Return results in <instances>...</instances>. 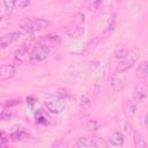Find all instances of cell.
<instances>
[{"instance_id": "cell-1", "label": "cell", "mask_w": 148, "mask_h": 148, "mask_svg": "<svg viewBox=\"0 0 148 148\" xmlns=\"http://www.w3.org/2000/svg\"><path fill=\"white\" fill-rule=\"evenodd\" d=\"M20 27L29 32L40 31L51 25V22L45 18H31V17H24L20 21Z\"/></svg>"}, {"instance_id": "cell-2", "label": "cell", "mask_w": 148, "mask_h": 148, "mask_svg": "<svg viewBox=\"0 0 148 148\" xmlns=\"http://www.w3.org/2000/svg\"><path fill=\"white\" fill-rule=\"evenodd\" d=\"M139 51L136 49H133V50H130L127 57L125 59H123L117 66H116V72L118 74H123L125 73L126 71H128L131 67H133V65L138 61L139 59Z\"/></svg>"}, {"instance_id": "cell-3", "label": "cell", "mask_w": 148, "mask_h": 148, "mask_svg": "<svg viewBox=\"0 0 148 148\" xmlns=\"http://www.w3.org/2000/svg\"><path fill=\"white\" fill-rule=\"evenodd\" d=\"M49 56H50V47L42 45V44H38L29 53V62L31 65L38 64V62L45 60Z\"/></svg>"}, {"instance_id": "cell-4", "label": "cell", "mask_w": 148, "mask_h": 148, "mask_svg": "<svg viewBox=\"0 0 148 148\" xmlns=\"http://www.w3.org/2000/svg\"><path fill=\"white\" fill-rule=\"evenodd\" d=\"M65 32H66V35L68 36V37H71V38H80V37H82L83 36V34H84V28H83V25L82 24H80V23H77V22H72L71 24H68L66 28H65Z\"/></svg>"}, {"instance_id": "cell-5", "label": "cell", "mask_w": 148, "mask_h": 148, "mask_svg": "<svg viewBox=\"0 0 148 148\" xmlns=\"http://www.w3.org/2000/svg\"><path fill=\"white\" fill-rule=\"evenodd\" d=\"M148 96V86L143 82L138 83L133 89V99L134 102H142Z\"/></svg>"}, {"instance_id": "cell-6", "label": "cell", "mask_w": 148, "mask_h": 148, "mask_svg": "<svg viewBox=\"0 0 148 148\" xmlns=\"http://www.w3.org/2000/svg\"><path fill=\"white\" fill-rule=\"evenodd\" d=\"M39 44L45 45L47 47H54V46H59L61 44V37L59 35L56 34H50L46 36H43L39 39Z\"/></svg>"}, {"instance_id": "cell-7", "label": "cell", "mask_w": 148, "mask_h": 148, "mask_svg": "<svg viewBox=\"0 0 148 148\" xmlns=\"http://www.w3.org/2000/svg\"><path fill=\"white\" fill-rule=\"evenodd\" d=\"M45 106H46L49 112H51L53 114H59L62 112L65 104L60 99H50V101L45 102Z\"/></svg>"}, {"instance_id": "cell-8", "label": "cell", "mask_w": 148, "mask_h": 148, "mask_svg": "<svg viewBox=\"0 0 148 148\" xmlns=\"http://www.w3.org/2000/svg\"><path fill=\"white\" fill-rule=\"evenodd\" d=\"M21 37V34L17 31H13V32H8L1 36L0 38V45L2 49H6L7 46H9L10 44H13L14 42H16L18 38Z\"/></svg>"}, {"instance_id": "cell-9", "label": "cell", "mask_w": 148, "mask_h": 148, "mask_svg": "<svg viewBox=\"0 0 148 148\" xmlns=\"http://www.w3.org/2000/svg\"><path fill=\"white\" fill-rule=\"evenodd\" d=\"M126 82V76L124 74H117L116 76H113L111 79V89L113 90V92H118L120 91Z\"/></svg>"}, {"instance_id": "cell-10", "label": "cell", "mask_w": 148, "mask_h": 148, "mask_svg": "<svg viewBox=\"0 0 148 148\" xmlns=\"http://www.w3.org/2000/svg\"><path fill=\"white\" fill-rule=\"evenodd\" d=\"M16 73L15 65L12 64H5L1 66V79L2 80H8L12 79Z\"/></svg>"}, {"instance_id": "cell-11", "label": "cell", "mask_w": 148, "mask_h": 148, "mask_svg": "<svg viewBox=\"0 0 148 148\" xmlns=\"http://www.w3.org/2000/svg\"><path fill=\"white\" fill-rule=\"evenodd\" d=\"M25 56H27V46H25V44H22L21 46H18V49L15 51V54H14L15 66L21 65L23 62V59H24Z\"/></svg>"}, {"instance_id": "cell-12", "label": "cell", "mask_w": 148, "mask_h": 148, "mask_svg": "<svg viewBox=\"0 0 148 148\" xmlns=\"http://www.w3.org/2000/svg\"><path fill=\"white\" fill-rule=\"evenodd\" d=\"M98 42H99V37H94L92 39H90V40L86 44V46H84V49H83V51H82V54H83V56H89V54H91V53L95 51L96 46L98 45Z\"/></svg>"}, {"instance_id": "cell-13", "label": "cell", "mask_w": 148, "mask_h": 148, "mask_svg": "<svg viewBox=\"0 0 148 148\" xmlns=\"http://www.w3.org/2000/svg\"><path fill=\"white\" fill-rule=\"evenodd\" d=\"M124 141H125V139H124V134L123 133H120V132H113L111 135H110V142H111V145L112 146H114V147H121L123 145H124Z\"/></svg>"}, {"instance_id": "cell-14", "label": "cell", "mask_w": 148, "mask_h": 148, "mask_svg": "<svg viewBox=\"0 0 148 148\" xmlns=\"http://www.w3.org/2000/svg\"><path fill=\"white\" fill-rule=\"evenodd\" d=\"M130 50L125 46V45H118L116 49H114V52H113V56L117 58V59H125L128 54Z\"/></svg>"}, {"instance_id": "cell-15", "label": "cell", "mask_w": 148, "mask_h": 148, "mask_svg": "<svg viewBox=\"0 0 148 148\" xmlns=\"http://www.w3.org/2000/svg\"><path fill=\"white\" fill-rule=\"evenodd\" d=\"M135 76L139 79L148 76V61H143L139 65V67L135 71Z\"/></svg>"}, {"instance_id": "cell-16", "label": "cell", "mask_w": 148, "mask_h": 148, "mask_svg": "<svg viewBox=\"0 0 148 148\" xmlns=\"http://www.w3.org/2000/svg\"><path fill=\"white\" fill-rule=\"evenodd\" d=\"M90 106H91V98H90V95L88 92H86L80 98V108H81L82 111H86Z\"/></svg>"}, {"instance_id": "cell-17", "label": "cell", "mask_w": 148, "mask_h": 148, "mask_svg": "<svg viewBox=\"0 0 148 148\" xmlns=\"http://www.w3.org/2000/svg\"><path fill=\"white\" fill-rule=\"evenodd\" d=\"M134 148H147V142L141 133H135L134 135Z\"/></svg>"}, {"instance_id": "cell-18", "label": "cell", "mask_w": 148, "mask_h": 148, "mask_svg": "<svg viewBox=\"0 0 148 148\" xmlns=\"http://www.w3.org/2000/svg\"><path fill=\"white\" fill-rule=\"evenodd\" d=\"M124 109L126 111V114L130 116V117H133L136 112V105L132 101H126L125 104H124Z\"/></svg>"}, {"instance_id": "cell-19", "label": "cell", "mask_w": 148, "mask_h": 148, "mask_svg": "<svg viewBox=\"0 0 148 148\" xmlns=\"http://www.w3.org/2000/svg\"><path fill=\"white\" fill-rule=\"evenodd\" d=\"M91 147H94V148H108L104 139L98 138V136L91 138Z\"/></svg>"}, {"instance_id": "cell-20", "label": "cell", "mask_w": 148, "mask_h": 148, "mask_svg": "<svg viewBox=\"0 0 148 148\" xmlns=\"http://www.w3.org/2000/svg\"><path fill=\"white\" fill-rule=\"evenodd\" d=\"M25 138H28V134H27L24 131H22V130H17V131H15V132H13V133L10 134V139L14 140V141L23 140V139H25Z\"/></svg>"}, {"instance_id": "cell-21", "label": "cell", "mask_w": 148, "mask_h": 148, "mask_svg": "<svg viewBox=\"0 0 148 148\" xmlns=\"http://www.w3.org/2000/svg\"><path fill=\"white\" fill-rule=\"evenodd\" d=\"M77 147L79 148H87V147H91V138H87V136H81L77 140Z\"/></svg>"}, {"instance_id": "cell-22", "label": "cell", "mask_w": 148, "mask_h": 148, "mask_svg": "<svg viewBox=\"0 0 148 148\" xmlns=\"http://www.w3.org/2000/svg\"><path fill=\"white\" fill-rule=\"evenodd\" d=\"M3 7H5V14L6 15H10L14 10V8L16 7V1H5L3 2Z\"/></svg>"}, {"instance_id": "cell-23", "label": "cell", "mask_w": 148, "mask_h": 148, "mask_svg": "<svg viewBox=\"0 0 148 148\" xmlns=\"http://www.w3.org/2000/svg\"><path fill=\"white\" fill-rule=\"evenodd\" d=\"M102 5V1L101 0H96V1H89L86 3V7L89 12H96L98 9V7Z\"/></svg>"}, {"instance_id": "cell-24", "label": "cell", "mask_w": 148, "mask_h": 148, "mask_svg": "<svg viewBox=\"0 0 148 148\" xmlns=\"http://www.w3.org/2000/svg\"><path fill=\"white\" fill-rule=\"evenodd\" d=\"M17 104H20V99H8V101L2 102L1 106H2V109H9V108L15 106Z\"/></svg>"}, {"instance_id": "cell-25", "label": "cell", "mask_w": 148, "mask_h": 148, "mask_svg": "<svg viewBox=\"0 0 148 148\" xmlns=\"http://www.w3.org/2000/svg\"><path fill=\"white\" fill-rule=\"evenodd\" d=\"M13 116V112L9 111V109H2L1 113H0V119L2 121H6V120H9V118H12Z\"/></svg>"}, {"instance_id": "cell-26", "label": "cell", "mask_w": 148, "mask_h": 148, "mask_svg": "<svg viewBox=\"0 0 148 148\" xmlns=\"http://www.w3.org/2000/svg\"><path fill=\"white\" fill-rule=\"evenodd\" d=\"M29 5H30V1H28V0H18V1H16V7L18 9H22L24 7H28Z\"/></svg>"}, {"instance_id": "cell-27", "label": "cell", "mask_w": 148, "mask_h": 148, "mask_svg": "<svg viewBox=\"0 0 148 148\" xmlns=\"http://www.w3.org/2000/svg\"><path fill=\"white\" fill-rule=\"evenodd\" d=\"M52 148H66V143H65L64 140H57V141L53 143Z\"/></svg>"}, {"instance_id": "cell-28", "label": "cell", "mask_w": 148, "mask_h": 148, "mask_svg": "<svg viewBox=\"0 0 148 148\" xmlns=\"http://www.w3.org/2000/svg\"><path fill=\"white\" fill-rule=\"evenodd\" d=\"M36 102H37V101H36V98H35V97H31V96H30V97H28V98H27V104H28V106H29V108H32V106L35 105V103H36Z\"/></svg>"}, {"instance_id": "cell-29", "label": "cell", "mask_w": 148, "mask_h": 148, "mask_svg": "<svg viewBox=\"0 0 148 148\" xmlns=\"http://www.w3.org/2000/svg\"><path fill=\"white\" fill-rule=\"evenodd\" d=\"M145 125H146V127L148 128V112L145 114Z\"/></svg>"}]
</instances>
